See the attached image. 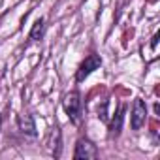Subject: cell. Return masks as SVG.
<instances>
[{
    "instance_id": "1",
    "label": "cell",
    "mask_w": 160,
    "mask_h": 160,
    "mask_svg": "<svg viewBox=\"0 0 160 160\" xmlns=\"http://www.w3.org/2000/svg\"><path fill=\"white\" fill-rule=\"evenodd\" d=\"M62 106H64V111L70 119L72 124H79L81 122V115H83V102H81V94L77 91H72L70 94L64 96L62 100Z\"/></svg>"
},
{
    "instance_id": "2",
    "label": "cell",
    "mask_w": 160,
    "mask_h": 160,
    "mask_svg": "<svg viewBox=\"0 0 160 160\" xmlns=\"http://www.w3.org/2000/svg\"><path fill=\"white\" fill-rule=\"evenodd\" d=\"M100 66H102V57L96 55V53H91L89 57H85V60L81 62V66H79V70H77V73H75V81H77V83H83L85 79H87L94 70H98Z\"/></svg>"
},
{
    "instance_id": "3",
    "label": "cell",
    "mask_w": 160,
    "mask_h": 160,
    "mask_svg": "<svg viewBox=\"0 0 160 160\" xmlns=\"http://www.w3.org/2000/svg\"><path fill=\"white\" fill-rule=\"evenodd\" d=\"M100 156V151L96 149V145L87 139V138H79L77 139V145H75V151H73V158L75 160H81V158H98Z\"/></svg>"
},
{
    "instance_id": "4",
    "label": "cell",
    "mask_w": 160,
    "mask_h": 160,
    "mask_svg": "<svg viewBox=\"0 0 160 160\" xmlns=\"http://www.w3.org/2000/svg\"><path fill=\"white\" fill-rule=\"evenodd\" d=\"M147 119V106L141 98H136L132 104V115H130V126L132 130H139L145 124Z\"/></svg>"
},
{
    "instance_id": "5",
    "label": "cell",
    "mask_w": 160,
    "mask_h": 160,
    "mask_svg": "<svg viewBox=\"0 0 160 160\" xmlns=\"http://www.w3.org/2000/svg\"><path fill=\"white\" fill-rule=\"evenodd\" d=\"M19 130L25 134V136H30L34 138L38 132H36V122L32 119V115H21L19 117Z\"/></svg>"
},
{
    "instance_id": "6",
    "label": "cell",
    "mask_w": 160,
    "mask_h": 160,
    "mask_svg": "<svg viewBox=\"0 0 160 160\" xmlns=\"http://www.w3.org/2000/svg\"><path fill=\"white\" fill-rule=\"evenodd\" d=\"M122 121H124V106H119L113 121H111V126H109V136L111 138H117L121 134V128H122Z\"/></svg>"
},
{
    "instance_id": "7",
    "label": "cell",
    "mask_w": 160,
    "mask_h": 160,
    "mask_svg": "<svg viewBox=\"0 0 160 160\" xmlns=\"http://www.w3.org/2000/svg\"><path fill=\"white\" fill-rule=\"evenodd\" d=\"M43 34H45V21L40 17V19H36V23L32 25V30H30V40L38 42V40H42V38H43Z\"/></svg>"
},
{
    "instance_id": "8",
    "label": "cell",
    "mask_w": 160,
    "mask_h": 160,
    "mask_svg": "<svg viewBox=\"0 0 160 160\" xmlns=\"http://www.w3.org/2000/svg\"><path fill=\"white\" fill-rule=\"evenodd\" d=\"M108 100H104L102 102V108H98V119H102V121H108Z\"/></svg>"
},
{
    "instance_id": "9",
    "label": "cell",
    "mask_w": 160,
    "mask_h": 160,
    "mask_svg": "<svg viewBox=\"0 0 160 160\" xmlns=\"http://www.w3.org/2000/svg\"><path fill=\"white\" fill-rule=\"evenodd\" d=\"M0 126H2V117H0Z\"/></svg>"
}]
</instances>
